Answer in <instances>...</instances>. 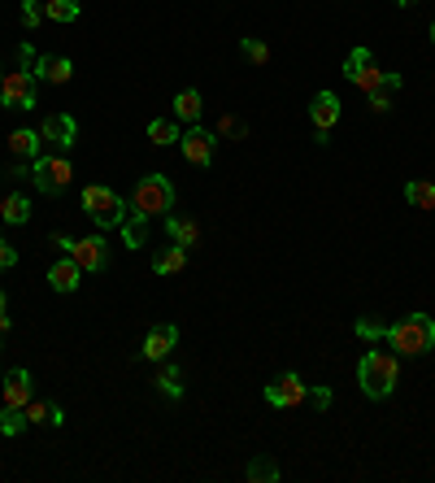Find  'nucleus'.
Instances as JSON below:
<instances>
[{"mask_svg": "<svg viewBox=\"0 0 435 483\" xmlns=\"http://www.w3.org/2000/svg\"><path fill=\"white\" fill-rule=\"evenodd\" d=\"M83 210L101 231H122V222H126V201L105 183H88L83 188Z\"/></svg>", "mask_w": 435, "mask_h": 483, "instance_id": "nucleus-3", "label": "nucleus"}, {"mask_svg": "<svg viewBox=\"0 0 435 483\" xmlns=\"http://www.w3.org/2000/svg\"><path fill=\"white\" fill-rule=\"evenodd\" d=\"M79 283H83V266H79L70 253H61L53 266H49V288L65 296V292H79Z\"/></svg>", "mask_w": 435, "mask_h": 483, "instance_id": "nucleus-14", "label": "nucleus"}, {"mask_svg": "<svg viewBox=\"0 0 435 483\" xmlns=\"http://www.w3.org/2000/svg\"><path fill=\"white\" fill-rule=\"evenodd\" d=\"M27 174H31L35 192H44V196H61L74 183V165L65 157H44V153L35 161H27Z\"/></svg>", "mask_w": 435, "mask_h": 483, "instance_id": "nucleus-5", "label": "nucleus"}, {"mask_svg": "<svg viewBox=\"0 0 435 483\" xmlns=\"http://www.w3.org/2000/svg\"><path fill=\"white\" fill-rule=\"evenodd\" d=\"M170 105H174V118H179V122H187V126H196V122H201V113H205V101H201V92H196V88H183Z\"/></svg>", "mask_w": 435, "mask_h": 483, "instance_id": "nucleus-18", "label": "nucleus"}, {"mask_svg": "<svg viewBox=\"0 0 435 483\" xmlns=\"http://www.w3.org/2000/svg\"><path fill=\"white\" fill-rule=\"evenodd\" d=\"M405 201L414 210H435V183L431 179H409L405 183Z\"/></svg>", "mask_w": 435, "mask_h": 483, "instance_id": "nucleus-22", "label": "nucleus"}, {"mask_svg": "<svg viewBox=\"0 0 435 483\" xmlns=\"http://www.w3.org/2000/svg\"><path fill=\"white\" fill-rule=\"evenodd\" d=\"M392 96H396V92H387V88L370 92V109H375V113H387V109H392Z\"/></svg>", "mask_w": 435, "mask_h": 483, "instance_id": "nucleus-34", "label": "nucleus"}, {"mask_svg": "<svg viewBox=\"0 0 435 483\" xmlns=\"http://www.w3.org/2000/svg\"><path fill=\"white\" fill-rule=\"evenodd\" d=\"M9 326H13V322H0V340H4V335H9Z\"/></svg>", "mask_w": 435, "mask_h": 483, "instance_id": "nucleus-36", "label": "nucleus"}, {"mask_svg": "<svg viewBox=\"0 0 435 483\" xmlns=\"http://www.w3.org/2000/svg\"><path fill=\"white\" fill-rule=\"evenodd\" d=\"M0 79H4V70H0Z\"/></svg>", "mask_w": 435, "mask_h": 483, "instance_id": "nucleus-39", "label": "nucleus"}, {"mask_svg": "<svg viewBox=\"0 0 435 483\" xmlns=\"http://www.w3.org/2000/svg\"><path fill=\"white\" fill-rule=\"evenodd\" d=\"M40 135L57 144L61 153H70L74 144H79V122H74V113H49L44 118V126H40Z\"/></svg>", "mask_w": 435, "mask_h": 483, "instance_id": "nucleus-11", "label": "nucleus"}, {"mask_svg": "<svg viewBox=\"0 0 435 483\" xmlns=\"http://www.w3.org/2000/svg\"><path fill=\"white\" fill-rule=\"evenodd\" d=\"M183 266H187V249L183 244H165L162 253H153V270L157 274H179Z\"/></svg>", "mask_w": 435, "mask_h": 483, "instance_id": "nucleus-21", "label": "nucleus"}, {"mask_svg": "<svg viewBox=\"0 0 435 483\" xmlns=\"http://www.w3.org/2000/svg\"><path fill=\"white\" fill-rule=\"evenodd\" d=\"M0 218H4L9 226H27V222H31V196L9 192V196L0 201Z\"/></svg>", "mask_w": 435, "mask_h": 483, "instance_id": "nucleus-20", "label": "nucleus"}, {"mask_svg": "<svg viewBox=\"0 0 435 483\" xmlns=\"http://www.w3.org/2000/svg\"><path fill=\"white\" fill-rule=\"evenodd\" d=\"M383 74H387V70H379V61H375L370 49H353V53L344 57V79H348L357 92H366V96L383 88Z\"/></svg>", "mask_w": 435, "mask_h": 483, "instance_id": "nucleus-7", "label": "nucleus"}, {"mask_svg": "<svg viewBox=\"0 0 435 483\" xmlns=\"http://www.w3.org/2000/svg\"><path fill=\"white\" fill-rule=\"evenodd\" d=\"M157 387H162L170 401H179L183 396V366H174L170 357L162 362V375H157Z\"/></svg>", "mask_w": 435, "mask_h": 483, "instance_id": "nucleus-24", "label": "nucleus"}, {"mask_svg": "<svg viewBox=\"0 0 435 483\" xmlns=\"http://www.w3.org/2000/svg\"><path fill=\"white\" fill-rule=\"evenodd\" d=\"M40 22H44V4H40V0H22V27L35 31Z\"/></svg>", "mask_w": 435, "mask_h": 483, "instance_id": "nucleus-31", "label": "nucleus"}, {"mask_svg": "<svg viewBox=\"0 0 435 483\" xmlns=\"http://www.w3.org/2000/svg\"><path fill=\"white\" fill-rule=\"evenodd\" d=\"M392 4H401V9H409V4H418V0H392Z\"/></svg>", "mask_w": 435, "mask_h": 483, "instance_id": "nucleus-37", "label": "nucleus"}, {"mask_svg": "<svg viewBox=\"0 0 435 483\" xmlns=\"http://www.w3.org/2000/svg\"><path fill=\"white\" fill-rule=\"evenodd\" d=\"M0 105L4 109H35L40 105V79H35L27 65L4 70V79H0Z\"/></svg>", "mask_w": 435, "mask_h": 483, "instance_id": "nucleus-6", "label": "nucleus"}, {"mask_svg": "<svg viewBox=\"0 0 435 483\" xmlns=\"http://www.w3.org/2000/svg\"><path fill=\"white\" fill-rule=\"evenodd\" d=\"M305 396H309V383L296 375V371H287V375H279L274 383H266V401H271L274 410H296V405H305Z\"/></svg>", "mask_w": 435, "mask_h": 483, "instance_id": "nucleus-10", "label": "nucleus"}, {"mask_svg": "<svg viewBox=\"0 0 435 483\" xmlns=\"http://www.w3.org/2000/svg\"><path fill=\"white\" fill-rule=\"evenodd\" d=\"M357 383L370 401H387L401 383V362L396 353H383V349H366L362 362H357Z\"/></svg>", "mask_w": 435, "mask_h": 483, "instance_id": "nucleus-2", "label": "nucleus"}, {"mask_svg": "<svg viewBox=\"0 0 435 483\" xmlns=\"http://www.w3.org/2000/svg\"><path fill=\"white\" fill-rule=\"evenodd\" d=\"M31 74L61 88V83L74 79V61H70V57H57V53H40V57H31Z\"/></svg>", "mask_w": 435, "mask_h": 483, "instance_id": "nucleus-13", "label": "nucleus"}, {"mask_svg": "<svg viewBox=\"0 0 435 483\" xmlns=\"http://www.w3.org/2000/svg\"><path fill=\"white\" fill-rule=\"evenodd\" d=\"M70 257L83 266V274H105L109 257H113V244L105 235H88V240H74L70 244Z\"/></svg>", "mask_w": 435, "mask_h": 483, "instance_id": "nucleus-9", "label": "nucleus"}, {"mask_svg": "<svg viewBox=\"0 0 435 483\" xmlns=\"http://www.w3.org/2000/svg\"><path fill=\"white\" fill-rule=\"evenodd\" d=\"M357 335L362 340H387L396 357H423V353L435 349V318L431 314H405V318L387 322V326L357 318Z\"/></svg>", "mask_w": 435, "mask_h": 483, "instance_id": "nucleus-1", "label": "nucleus"}, {"mask_svg": "<svg viewBox=\"0 0 435 483\" xmlns=\"http://www.w3.org/2000/svg\"><path fill=\"white\" fill-rule=\"evenodd\" d=\"M83 4L79 0H44V18L49 22H79Z\"/></svg>", "mask_w": 435, "mask_h": 483, "instance_id": "nucleus-25", "label": "nucleus"}, {"mask_svg": "<svg viewBox=\"0 0 435 483\" xmlns=\"http://www.w3.org/2000/svg\"><path fill=\"white\" fill-rule=\"evenodd\" d=\"M179 144H183V161L187 165H201V170H210L218 157V135L214 131H205V126H187L183 135H179Z\"/></svg>", "mask_w": 435, "mask_h": 483, "instance_id": "nucleus-8", "label": "nucleus"}, {"mask_svg": "<svg viewBox=\"0 0 435 483\" xmlns=\"http://www.w3.org/2000/svg\"><path fill=\"white\" fill-rule=\"evenodd\" d=\"M174 344H179V326L174 322H157V326H149L140 353H144V362H165L174 353Z\"/></svg>", "mask_w": 435, "mask_h": 483, "instance_id": "nucleus-12", "label": "nucleus"}, {"mask_svg": "<svg viewBox=\"0 0 435 483\" xmlns=\"http://www.w3.org/2000/svg\"><path fill=\"white\" fill-rule=\"evenodd\" d=\"M31 427V418H27V410H18V405H4L0 410V435H22V431Z\"/></svg>", "mask_w": 435, "mask_h": 483, "instance_id": "nucleus-26", "label": "nucleus"}, {"mask_svg": "<svg viewBox=\"0 0 435 483\" xmlns=\"http://www.w3.org/2000/svg\"><path fill=\"white\" fill-rule=\"evenodd\" d=\"M431 44H435V22H431Z\"/></svg>", "mask_w": 435, "mask_h": 483, "instance_id": "nucleus-38", "label": "nucleus"}, {"mask_svg": "<svg viewBox=\"0 0 435 483\" xmlns=\"http://www.w3.org/2000/svg\"><path fill=\"white\" fill-rule=\"evenodd\" d=\"M13 266H18V249H13L9 240H0V274H4V270H13Z\"/></svg>", "mask_w": 435, "mask_h": 483, "instance_id": "nucleus-33", "label": "nucleus"}, {"mask_svg": "<svg viewBox=\"0 0 435 483\" xmlns=\"http://www.w3.org/2000/svg\"><path fill=\"white\" fill-rule=\"evenodd\" d=\"M0 392H4V405H18V410H27V405H31V392H35L31 371H27V366L9 371V375L0 379Z\"/></svg>", "mask_w": 435, "mask_h": 483, "instance_id": "nucleus-15", "label": "nucleus"}, {"mask_svg": "<svg viewBox=\"0 0 435 483\" xmlns=\"http://www.w3.org/2000/svg\"><path fill=\"white\" fill-rule=\"evenodd\" d=\"M0 322H9V292L0 288Z\"/></svg>", "mask_w": 435, "mask_h": 483, "instance_id": "nucleus-35", "label": "nucleus"}, {"mask_svg": "<svg viewBox=\"0 0 435 483\" xmlns=\"http://www.w3.org/2000/svg\"><path fill=\"white\" fill-rule=\"evenodd\" d=\"M240 53L248 57L253 65H266V61H271V44H266V40H253V35H244V40H240Z\"/></svg>", "mask_w": 435, "mask_h": 483, "instance_id": "nucleus-29", "label": "nucleus"}, {"mask_svg": "<svg viewBox=\"0 0 435 483\" xmlns=\"http://www.w3.org/2000/svg\"><path fill=\"white\" fill-rule=\"evenodd\" d=\"M131 210L140 218H165L174 210V183L165 174H144L131 192Z\"/></svg>", "mask_w": 435, "mask_h": 483, "instance_id": "nucleus-4", "label": "nucleus"}, {"mask_svg": "<svg viewBox=\"0 0 435 483\" xmlns=\"http://www.w3.org/2000/svg\"><path fill=\"white\" fill-rule=\"evenodd\" d=\"M244 475H248L253 483H279V475H283V471H279V462H274V457H253Z\"/></svg>", "mask_w": 435, "mask_h": 483, "instance_id": "nucleus-28", "label": "nucleus"}, {"mask_svg": "<svg viewBox=\"0 0 435 483\" xmlns=\"http://www.w3.org/2000/svg\"><path fill=\"white\" fill-rule=\"evenodd\" d=\"M340 96L335 92H318L314 101H309V122H314V131H331L335 122H340Z\"/></svg>", "mask_w": 435, "mask_h": 483, "instance_id": "nucleus-16", "label": "nucleus"}, {"mask_svg": "<svg viewBox=\"0 0 435 483\" xmlns=\"http://www.w3.org/2000/svg\"><path fill=\"white\" fill-rule=\"evenodd\" d=\"M0 379H4V375H0Z\"/></svg>", "mask_w": 435, "mask_h": 483, "instance_id": "nucleus-40", "label": "nucleus"}, {"mask_svg": "<svg viewBox=\"0 0 435 483\" xmlns=\"http://www.w3.org/2000/svg\"><path fill=\"white\" fill-rule=\"evenodd\" d=\"M144 222L149 218H140V214H135V222H122V244L126 249H140L144 244Z\"/></svg>", "mask_w": 435, "mask_h": 483, "instance_id": "nucleus-30", "label": "nucleus"}, {"mask_svg": "<svg viewBox=\"0 0 435 483\" xmlns=\"http://www.w3.org/2000/svg\"><path fill=\"white\" fill-rule=\"evenodd\" d=\"M40 149H44V135L35 131V126H18L13 135H9V153L18 161H35L40 157Z\"/></svg>", "mask_w": 435, "mask_h": 483, "instance_id": "nucleus-17", "label": "nucleus"}, {"mask_svg": "<svg viewBox=\"0 0 435 483\" xmlns=\"http://www.w3.org/2000/svg\"><path fill=\"white\" fill-rule=\"evenodd\" d=\"M179 135H183V131H179V122H174V118H153V122H149V140H153L157 149L179 144Z\"/></svg>", "mask_w": 435, "mask_h": 483, "instance_id": "nucleus-23", "label": "nucleus"}, {"mask_svg": "<svg viewBox=\"0 0 435 483\" xmlns=\"http://www.w3.org/2000/svg\"><path fill=\"white\" fill-rule=\"evenodd\" d=\"M27 418H31V423H49V427H61V423H65L61 405H49V401H31V405H27Z\"/></svg>", "mask_w": 435, "mask_h": 483, "instance_id": "nucleus-27", "label": "nucleus"}, {"mask_svg": "<svg viewBox=\"0 0 435 483\" xmlns=\"http://www.w3.org/2000/svg\"><path fill=\"white\" fill-rule=\"evenodd\" d=\"M165 235L174 244H183V249H196L201 244V226L192 218H179V214H165Z\"/></svg>", "mask_w": 435, "mask_h": 483, "instance_id": "nucleus-19", "label": "nucleus"}, {"mask_svg": "<svg viewBox=\"0 0 435 483\" xmlns=\"http://www.w3.org/2000/svg\"><path fill=\"white\" fill-rule=\"evenodd\" d=\"M305 401L323 414V410H331V401H335V396H331V387H326V383H318V387H309V396H305Z\"/></svg>", "mask_w": 435, "mask_h": 483, "instance_id": "nucleus-32", "label": "nucleus"}]
</instances>
